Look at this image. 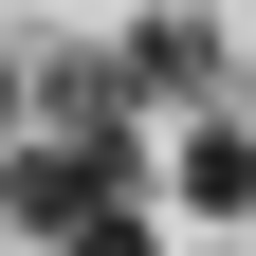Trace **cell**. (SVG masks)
<instances>
[{"instance_id":"6da1fadb","label":"cell","mask_w":256,"mask_h":256,"mask_svg":"<svg viewBox=\"0 0 256 256\" xmlns=\"http://www.w3.org/2000/svg\"><path fill=\"white\" fill-rule=\"evenodd\" d=\"M110 202H146V165H110V146H0V238H37V256H74Z\"/></svg>"},{"instance_id":"7a4b0ae2","label":"cell","mask_w":256,"mask_h":256,"mask_svg":"<svg viewBox=\"0 0 256 256\" xmlns=\"http://www.w3.org/2000/svg\"><path fill=\"white\" fill-rule=\"evenodd\" d=\"M128 110H146V92H128V55H55V146H110V165H146V146H128Z\"/></svg>"},{"instance_id":"3957f363","label":"cell","mask_w":256,"mask_h":256,"mask_svg":"<svg viewBox=\"0 0 256 256\" xmlns=\"http://www.w3.org/2000/svg\"><path fill=\"white\" fill-rule=\"evenodd\" d=\"M110 55H128V92H202V74H220V37H202V18H128Z\"/></svg>"},{"instance_id":"277c9868","label":"cell","mask_w":256,"mask_h":256,"mask_svg":"<svg viewBox=\"0 0 256 256\" xmlns=\"http://www.w3.org/2000/svg\"><path fill=\"white\" fill-rule=\"evenodd\" d=\"M183 202L202 220H256V128H183Z\"/></svg>"},{"instance_id":"5b68a950","label":"cell","mask_w":256,"mask_h":256,"mask_svg":"<svg viewBox=\"0 0 256 256\" xmlns=\"http://www.w3.org/2000/svg\"><path fill=\"white\" fill-rule=\"evenodd\" d=\"M74 256H165V238H146V202H110V220H92Z\"/></svg>"},{"instance_id":"8992f818","label":"cell","mask_w":256,"mask_h":256,"mask_svg":"<svg viewBox=\"0 0 256 256\" xmlns=\"http://www.w3.org/2000/svg\"><path fill=\"white\" fill-rule=\"evenodd\" d=\"M0 128H18V55H0Z\"/></svg>"}]
</instances>
